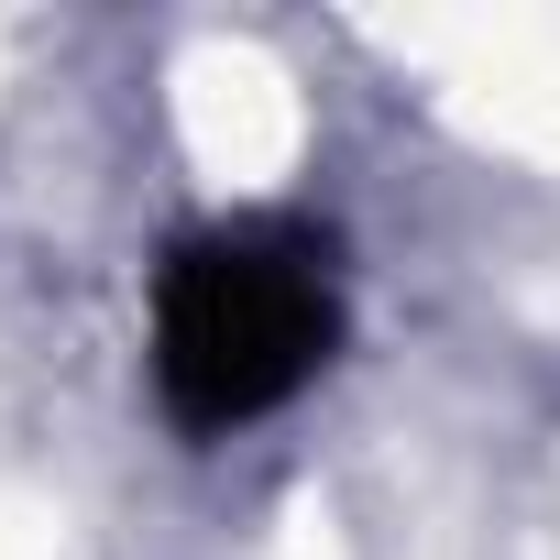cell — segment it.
I'll use <instances>...</instances> for the list:
<instances>
[{
    "mask_svg": "<svg viewBox=\"0 0 560 560\" xmlns=\"http://www.w3.org/2000/svg\"><path fill=\"white\" fill-rule=\"evenodd\" d=\"M341 341L330 242L298 220H220L176 242L154 287V396L176 429L220 440L242 418H275Z\"/></svg>",
    "mask_w": 560,
    "mask_h": 560,
    "instance_id": "obj_1",
    "label": "cell"
}]
</instances>
